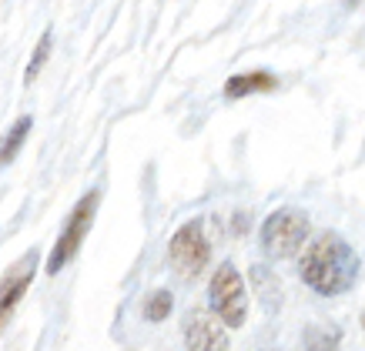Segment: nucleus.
I'll use <instances>...</instances> for the list:
<instances>
[{
    "label": "nucleus",
    "mask_w": 365,
    "mask_h": 351,
    "mask_svg": "<svg viewBox=\"0 0 365 351\" xmlns=\"http://www.w3.org/2000/svg\"><path fill=\"white\" fill-rule=\"evenodd\" d=\"M362 275V261L355 248L335 231H325L315 241H309L299 254V278L322 298H339L352 291Z\"/></svg>",
    "instance_id": "nucleus-1"
},
{
    "label": "nucleus",
    "mask_w": 365,
    "mask_h": 351,
    "mask_svg": "<svg viewBox=\"0 0 365 351\" xmlns=\"http://www.w3.org/2000/svg\"><path fill=\"white\" fill-rule=\"evenodd\" d=\"M309 234H312V221L309 214L302 208H275L262 221V231H258V244L265 258L272 261H285V258H295L302 254V248L309 244Z\"/></svg>",
    "instance_id": "nucleus-2"
},
{
    "label": "nucleus",
    "mask_w": 365,
    "mask_h": 351,
    "mask_svg": "<svg viewBox=\"0 0 365 351\" xmlns=\"http://www.w3.org/2000/svg\"><path fill=\"white\" fill-rule=\"evenodd\" d=\"M208 311L222 321L225 328H242L248 321V288L235 261H222L208 281Z\"/></svg>",
    "instance_id": "nucleus-3"
},
{
    "label": "nucleus",
    "mask_w": 365,
    "mask_h": 351,
    "mask_svg": "<svg viewBox=\"0 0 365 351\" xmlns=\"http://www.w3.org/2000/svg\"><path fill=\"white\" fill-rule=\"evenodd\" d=\"M98 204H101V191H98V187H91L88 194H84V198L74 204V211L67 214L64 228H61V234H57L54 248H51V254H47V275H51V278L61 275L67 264L78 258L81 244H84V238H88L91 224H94Z\"/></svg>",
    "instance_id": "nucleus-4"
},
{
    "label": "nucleus",
    "mask_w": 365,
    "mask_h": 351,
    "mask_svg": "<svg viewBox=\"0 0 365 351\" xmlns=\"http://www.w3.org/2000/svg\"><path fill=\"white\" fill-rule=\"evenodd\" d=\"M208 258H211V244L205 238L201 221H188V224H181L171 234V241H168V261H171L178 278L195 281L208 268Z\"/></svg>",
    "instance_id": "nucleus-5"
},
{
    "label": "nucleus",
    "mask_w": 365,
    "mask_h": 351,
    "mask_svg": "<svg viewBox=\"0 0 365 351\" xmlns=\"http://www.w3.org/2000/svg\"><path fill=\"white\" fill-rule=\"evenodd\" d=\"M37 264H41V251L34 248V251H27L21 261H14L11 268L0 275V331L7 328V321L14 318V308L21 305V298L27 295Z\"/></svg>",
    "instance_id": "nucleus-6"
},
{
    "label": "nucleus",
    "mask_w": 365,
    "mask_h": 351,
    "mask_svg": "<svg viewBox=\"0 0 365 351\" xmlns=\"http://www.w3.org/2000/svg\"><path fill=\"white\" fill-rule=\"evenodd\" d=\"M185 348L188 351H228L232 348V338H228V328L211 315L208 308H191L185 315Z\"/></svg>",
    "instance_id": "nucleus-7"
},
{
    "label": "nucleus",
    "mask_w": 365,
    "mask_h": 351,
    "mask_svg": "<svg viewBox=\"0 0 365 351\" xmlns=\"http://www.w3.org/2000/svg\"><path fill=\"white\" fill-rule=\"evenodd\" d=\"M278 90V77L272 70H245L225 80V98L228 100H242L252 94H272Z\"/></svg>",
    "instance_id": "nucleus-8"
},
{
    "label": "nucleus",
    "mask_w": 365,
    "mask_h": 351,
    "mask_svg": "<svg viewBox=\"0 0 365 351\" xmlns=\"http://www.w3.org/2000/svg\"><path fill=\"white\" fill-rule=\"evenodd\" d=\"M31 127H34V117H27V114L7 127V134L0 137V167H11L14 161H17L21 147L27 144V137H31Z\"/></svg>",
    "instance_id": "nucleus-9"
},
{
    "label": "nucleus",
    "mask_w": 365,
    "mask_h": 351,
    "mask_svg": "<svg viewBox=\"0 0 365 351\" xmlns=\"http://www.w3.org/2000/svg\"><path fill=\"white\" fill-rule=\"evenodd\" d=\"M302 348L305 351H339L342 348V331L332 325H305L302 331Z\"/></svg>",
    "instance_id": "nucleus-10"
},
{
    "label": "nucleus",
    "mask_w": 365,
    "mask_h": 351,
    "mask_svg": "<svg viewBox=\"0 0 365 351\" xmlns=\"http://www.w3.org/2000/svg\"><path fill=\"white\" fill-rule=\"evenodd\" d=\"M175 311V295L168 291V288H155L151 295H144L141 301V318L151 321V325H161Z\"/></svg>",
    "instance_id": "nucleus-11"
},
{
    "label": "nucleus",
    "mask_w": 365,
    "mask_h": 351,
    "mask_svg": "<svg viewBox=\"0 0 365 351\" xmlns=\"http://www.w3.org/2000/svg\"><path fill=\"white\" fill-rule=\"evenodd\" d=\"M51 47H54V37H51V31L37 41V47H34V54H31V64H27V74H24V84H34L37 77H41V70H44L47 64V57H51Z\"/></svg>",
    "instance_id": "nucleus-12"
},
{
    "label": "nucleus",
    "mask_w": 365,
    "mask_h": 351,
    "mask_svg": "<svg viewBox=\"0 0 365 351\" xmlns=\"http://www.w3.org/2000/svg\"><path fill=\"white\" fill-rule=\"evenodd\" d=\"M345 4H349V7H362L365 0H345Z\"/></svg>",
    "instance_id": "nucleus-13"
},
{
    "label": "nucleus",
    "mask_w": 365,
    "mask_h": 351,
    "mask_svg": "<svg viewBox=\"0 0 365 351\" xmlns=\"http://www.w3.org/2000/svg\"><path fill=\"white\" fill-rule=\"evenodd\" d=\"M362 331H365V315H362Z\"/></svg>",
    "instance_id": "nucleus-14"
}]
</instances>
